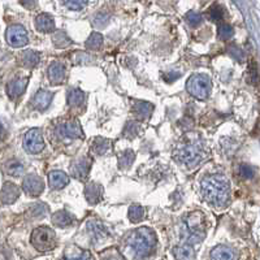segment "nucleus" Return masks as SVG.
Here are the masks:
<instances>
[{
    "mask_svg": "<svg viewBox=\"0 0 260 260\" xmlns=\"http://www.w3.org/2000/svg\"><path fill=\"white\" fill-rule=\"evenodd\" d=\"M158 238L152 229L139 228L130 233L125 239L124 250L129 259H144L154 251Z\"/></svg>",
    "mask_w": 260,
    "mask_h": 260,
    "instance_id": "1",
    "label": "nucleus"
},
{
    "mask_svg": "<svg viewBox=\"0 0 260 260\" xmlns=\"http://www.w3.org/2000/svg\"><path fill=\"white\" fill-rule=\"evenodd\" d=\"M207 155L204 141L197 134H189L178 143L173 156L177 162L183 164L187 168L197 167Z\"/></svg>",
    "mask_w": 260,
    "mask_h": 260,
    "instance_id": "2",
    "label": "nucleus"
},
{
    "mask_svg": "<svg viewBox=\"0 0 260 260\" xmlns=\"http://www.w3.org/2000/svg\"><path fill=\"white\" fill-rule=\"evenodd\" d=\"M204 201L215 207H225L230 198V183L222 174H210L204 177L201 183Z\"/></svg>",
    "mask_w": 260,
    "mask_h": 260,
    "instance_id": "3",
    "label": "nucleus"
},
{
    "mask_svg": "<svg viewBox=\"0 0 260 260\" xmlns=\"http://www.w3.org/2000/svg\"><path fill=\"white\" fill-rule=\"evenodd\" d=\"M186 229H185V234H186V245L193 246V243L201 242L204 238V230H206V222H204V216L201 212H193L187 216Z\"/></svg>",
    "mask_w": 260,
    "mask_h": 260,
    "instance_id": "4",
    "label": "nucleus"
},
{
    "mask_svg": "<svg viewBox=\"0 0 260 260\" xmlns=\"http://www.w3.org/2000/svg\"><path fill=\"white\" fill-rule=\"evenodd\" d=\"M30 242L36 250L41 253H46L56 246V234L48 226H39L33 230Z\"/></svg>",
    "mask_w": 260,
    "mask_h": 260,
    "instance_id": "5",
    "label": "nucleus"
},
{
    "mask_svg": "<svg viewBox=\"0 0 260 260\" xmlns=\"http://www.w3.org/2000/svg\"><path fill=\"white\" fill-rule=\"evenodd\" d=\"M212 82L207 74H193L187 80L186 88L189 94L199 100H206L211 94Z\"/></svg>",
    "mask_w": 260,
    "mask_h": 260,
    "instance_id": "6",
    "label": "nucleus"
},
{
    "mask_svg": "<svg viewBox=\"0 0 260 260\" xmlns=\"http://www.w3.org/2000/svg\"><path fill=\"white\" fill-rule=\"evenodd\" d=\"M24 147L29 154H39L44 148V139L39 129H30L25 134Z\"/></svg>",
    "mask_w": 260,
    "mask_h": 260,
    "instance_id": "7",
    "label": "nucleus"
},
{
    "mask_svg": "<svg viewBox=\"0 0 260 260\" xmlns=\"http://www.w3.org/2000/svg\"><path fill=\"white\" fill-rule=\"evenodd\" d=\"M56 133L61 139H77V138L84 137V131L77 120L60 124L56 129Z\"/></svg>",
    "mask_w": 260,
    "mask_h": 260,
    "instance_id": "8",
    "label": "nucleus"
},
{
    "mask_svg": "<svg viewBox=\"0 0 260 260\" xmlns=\"http://www.w3.org/2000/svg\"><path fill=\"white\" fill-rule=\"evenodd\" d=\"M7 42L11 44L12 47H24L28 44L29 38L28 33L22 28L21 25H12L7 29Z\"/></svg>",
    "mask_w": 260,
    "mask_h": 260,
    "instance_id": "9",
    "label": "nucleus"
},
{
    "mask_svg": "<svg viewBox=\"0 0 260 260\" xmlns=\"http://www.w3.org/2000/svg\"><path fill=\"white\" fill-rule=\"evenodd\" d=\"M22 189L30 197H39L44 190V182L37 174H29L25 177L24 182H22Z\"/></svg>",
    "mask_w": 260,
    "mask_h": 260,
    "instance_id": "10",
    "label": "nucleus"
},
{
    "mask_svg": "<svg viewBox=\"0 0 260 260\" xmlns=\"http://www.w3.org/2000/svg\"><path fill=\"white\" fill-rule=\"evenodd\" d=\"M90 168H91V159L88 158V156H82V158L76 160L71 166L72 176L82 181V179L87 177Z\"/></svg>",
    "mask_w": 260,
    "mask_h": 260,
    "instance_id": "11",
    "label": "nucleus"
},
{
    "mask_svg": "<svg viewBox=\"0 0 260 260\" xmlns=\"http://www.w3.org/2000/svg\"><path fill=\"white\" fill-rule=\"evenodd\" d=\"M87 230L91 234L92 239L99 242L108 237V230H107L106 225L99 220H90L87 222Z\"/></svg>",
    "mask_w": 260,
    "mask_h": 260,
    "instance_id": "12",
    "label": "nucleus"
},
{
    "mask_svg": "<svg viewBox=\"0 0 260 260\" xmlns=\"http://www.w3.org/2000/svg\"><path fill=\"white\" fill-rule=\"evenodd\" d=\"M52 98H53L52 92L46 91V90H41V91H38L36 95H34V98H33L32 100V104L33 107L36 109H38V111H44V109H47V107L51 104Z\"/></svg>",
    "mask_w": 260,
    "mask_h": 260,
    "instance_id": "13",
    "label": "nucleus"
},
{
    "mask_svg": "<svg viewBox=\"0 0 260 260\" xmlns=\"http://www.w3.org/2000/svg\"><path fill=\"white\" fill-rule=\"evenodd\" d=\"M29 80L28 78H16L13 81H11L7 86V92L8 95L11 96L12 99L18 98L20 95H22L26 90V86H28Z\"/></svg>",
    "mask_w": 260,
    "mask_h": 260,
    "instance_id": "14",
    "label": "nucleus"
},
{
    "mask_svg": "<svg viewBox=\"0 0 260 260\" xmlns=\"http://www.w3.org/2000/svg\"><path fill=\"white\" fill-rule=\"evenodd\" d=\"M20 197V190L18 187L14 185V183H5L3 187H1V191H0V199L1 202L5 204L13 203L17 198Z\"/></svg>",
    "mask_w": 260,
    "mask_h": 260,
    "instance_id": "15",
    "label": "nucleus"
},
{
    "mask_svg": "<svg viewBox=\"0 0 260 260\" xmlns=\"http://www.w3.org/2000/svg\"><path fill=\"white\" fill-rule=\"evenodd\" d=\"M48 78L51 84L60 85L65 80V68L63 64L52 63L48 68Z\"/></svg>",
    "mask_w": 260,
    "mask_h": 260,
    "instance_id": "16",
    "label": "nucleus"
},
{
    "mask_svg": "<svg viewBox=\"0 0 260 260\" xmlns=\"http://www.w3.org/2000/svg\"><path fill=\"white\" fill-rule=\"evenodd\" d=\"M68 182H69V177L67 176V173L61 171H53L48 174V183L51 189H63L64 186H67Z\"/></svg>",
    "mask_w": 260,
    "mask_h": 260,
    "instance_id": "17",
    "label": "nucleus"
},
{
    "mask_svg": "<svg viewBox=\"0 0 260 260\" xmlns=\"http://www.w3.org/2000/svg\"><path fill=\"white\" fill-rule=\"evenodd\" d=\"M103 195V187L98 183H88L87 186L85 187V197L86 201L90 204H96Z\"/></svg>",
    "mask_w": 260,
    "mask_h": 260,
    "instance_id": "18",
    "label": "nucleus"
},
{
    "mask_svg": "<svg viewBox=\"0 0 260 260\" xmlns=\"http://www.w3.org/2000/svg\"><path fill=\"white\" fill-rule=\"evenodd\" d=\"M74 216L72 214H69L68 211H57L52 215V222L53 225H56L59 228H67L74 224Z\"/></svg>",
    "mask_w": 260,
    "mask_h": 260,
    "instance_id": "19",
    "label": "nucleus"
},
{
    "mask_svg": "<svg viewBox=\"0 0 260 260\" xmlns=\"http://www.w3.org/2000/svg\"><path fill=\"white\" fill-rule=\"evenodd\" d=\"M152 112H154V106L151 103L147 102H141L138 100L133 107V113L137 116V119L139 120H147L151 117Z\"/></svg>",
    "mask_w": 260,
    "mask_h": 260,
    "instance_id": "20",
    "label": "nucleus"
},
{
    "mask_svg": "<svg viewBox=\"0 0 260 260\" xmlns=\"http://www.w3.org/2000/svg\"><path fill=\"white\" fill-rule=\"evenodd\" d=\"M212 260H237L236 253L228 246H216L211 251Z\"/></svg>",
    "mask_w": 260,
    "mask_h": 260,
    "instance_id": "21",
    "label": "nucleus"
},
{
    "mask_svg": "<svg viewBox=\"0 0 260 260\" xmlns=\"http://www.w3.org/2000/svg\"><path fill=\"white\" fill-rule=\"evenodd\" d=\"M36 26L41 33H51L55 29V21L49 14L42 13L36 18Z\"/></svg>",
    "mask_w": 260,
    "mask_h": 260,
    "instance_id": "22",
    "label": "nucleus"
},
{
    "mask_svg": "<svg viewBox=\"0 0 260 260\" xmlns=\"http://www.w3.org/2000/svg\"><path fill=\"white\" fill-rule=\"evenodd\" d=\"M173 257L176 260H194L195 259V251L193 246L190 245H182V246H176L173 249Z\"/></svg>",
    "mask_w": 260,
    "mask_h": 260,
    "instance_id": "23",
    "label": "nucleus"
},
{
    "mask_svg": "<svg viewBox=\"0 0 260 260\" xmlns=\"http://www.w3.org/2000/svg\"><path fill=\"white\" fill-rule=\"evenodd\" d=\"M86 100V94L80 88H72L69 94H68V103L72 108H77L81 107Z\"/></svg>",
    "mask_w": 260,
    "mask_h": 260,
    "instance_id": "24",
    "label": "nucleus"
},
{
    "mask_svg": "<svg viewBox=\"0 0 260 260\" xmlns=\"http://www.w3.org/2000/svg\"><path fill=\"white\" fill-rule=\"evenodd\" d=\"M112 147V142L107 139V138L98 137L95 138V141L92 142V151L96 155H104L111 150Z\"/></svg>",
    "mask_w": 260,
    "mask_h": 260,
    "instance_id": "25",
    "label": "nucleus"
},
{
    "mask_svg": "<svg viewBox=\"0 0 260 260\" xmlns=\"http://www.w3.org/2000/svg\"><path fill=\"white\" fill-rule=\"evenodd\" d=\"M21 63L24 64V67L26 68H34L39 64V53L33 51V49H28L22 53Z\"/></svg>",
    "mask_w": 260,
    "mask_h": 260,
    "instance_id": "26",
    "label": "nucleus"
},
{
    "mask_svg": "<svg viewBox=\"0 0 260 260\" xmlns=\"http://www.w3.org/2000/svg\"><path fill=\"white\" fill-rule=\"evenodd\" d=\"M64 260H94L91 257V254L88 251H84L77 247H73V251H68Z\"/></svg>",
    "mask_w": 260,
    "mask_h": 260,
    "instance_id": "27",
    "label": "nucleus"
},
{
    "mask_svg": "<svg viewBox=\"0 0 260 260\" xmlns=\"http://www.w3.org/2000/svg\"><path fill=\"white\" fill-rule=\"evenodd\" d=\"M5 171L9 176L13 177H20L24 173V166H22V163H20L18 160H11L9 163H7V166H5Z\"/></svg>",
    "mask_w": 260,
    "mask_h": 260,
    "instance_id": "28",
    "label": "nucleus"
},
{
    "mask_svg": "<svg viewBox=\"0 0 260 260\" xmlns=\"http://www.w3.org/2000/svg\"><path fill=\"white\" fill-rule=\"evenodd\" d=\"M134 159H135V154H134L131 150H127L124 151L123 154L120 155L119 159V166L121 169H127L131 167V164L134 163Z\"/></svg>",
    "mask_w": 260,
    "mask_h": 260,
    "instance_id": "29",
    "label": "nucleus"
},
{
    "mask_svg": "<svg viewBox=\"0 0 260 260\" xmlns=\"http://www.w3.org/2000/svg\"><path fill=\"white\" fill-rule=\"evenodd\" d=\"M128 216H129V220L131 222H139L142 218L144 217V208L142 207V206L133 204V206L129 208Z\"/></svg>",
    "mask_w": 260,
    "mask_h": 260,
    "instance_id": "30",
    "label": "nucleus"
},
{
    "mask_svg": "<svg viewBox=\"0 0 260 260\" xmlns=\"http://www.w3.org/2000/svg\"><path fill=\"white\" fill-rule=\"evenodd\" d=\"M103 44V37L102 34L99 33H92L91 36L88 37L87 41H86V47L88 49H92V51H98L100 49Z\"/></svg>",
    "mask_w": 260,
    "mask_h": 260,
    "instance_id": "31",
    "label": "nucleus"
},
{
    "mask_svg": "<svg viewBox=\"0 0 260 260\" xmlns=\"http://www.w3.org/2000/svg\"><path fill=\"white\" fill-rule=\"evenodd\" d=\"M52 42L57 48H65L71 44V39L64 32H56L52 37Z\"/></svg>",
    "mask_w": 260,
    "mask_h": 260,
    "instance_id": "32",
    "label": "nucleus"
},
{
    "mask_svg": "<svg viewBox=\"0 0 260 260\" xmlns=\"http://www.w3.org/2000/svg\"><path fill=\"white\" fill-rule=\"evenodd\" d=\"M141 131V125L135 121H129V123L125 125V129H124V135L129 139H133L139 134Z\"/></svg>",
    "mask_w": 260,
    "mask_h": 260,
    "instance_id": "33",
    "label": "nucleus"
},
{
    "mask_svg": "<svg viewBox=\"0 0 260 260\" xmlns=\"http://www.w3.org/2000/svg\"><path fill=\"white\" fill-rule=\"evenodd\" d=\"M218 37L222 39V41H228L233 37V28L228 24H221L217 29Z\"/></svg>",
    "mask_w": 260,
    "mask_h": 260,
    "instance_id": "34",
    "label": "nucleus"
},
{
    "mask_svg": "<svg viewBox=\"0 0 260 260\" xmlns=\"http://www.w3.org/2000/svg\"><path fill=\"white\" fill-rule=\"evenodd\" d=\"M100 260H125L121 254L115 249H109L100 254Z\"/></svg>",
    "mask_w": 260,
    "mask_h": 260,
    "instance_id": "35",
    "label": "nucleus"
},
{
    "mask_svg": "<svg viewBox=\"0 0 260 260\" xmlns=\"http://www.w3.org/2000/svg\"><path fill=\"white\" fill-rule=\"evenodd\" d=\"M46 212H47V206L42 203L34 204V206L30 207V210H29V214L32 215L33 217H39V216H43V215H46Z\"/></svg>",
    "mask_w": 260,
    "mask_h": 260,
    "instance_id": "36",
    "label": "nucleus"
},
{
    "mask_svg": "<svg viewBox=\"0 0 260 260\" xmlns=\"http://www.w3.org/2000/svg\"><path fill=\"white\" fill-rule=\"evenodd\" d=\"M208 17H210L211 21H215V22L220 21V20H222V17H224L222 9L218 7V5H214V7L210 9V12H208Z\"/></svg>",
    "mask_w": 260,
    "mask_h": 260,
    "instance_id": "37",
    "label": "nucleus"
},
{
    "mask_svg": "<svg viewBox=\"0 0 260 260\" xmlns=\"http://www.w3.org/2000/svg\"><path fill=\"white\" fill-rule=\"evenodd\" d=\"M64 3L68 8H71L73 11H80L86 5L87 0H64Z\"/></svg>",
    "mask_w": 260,
    "mask_h": 260,
    "instance_id": "38",
    "label": "nucleus"
},
{
    "mask_svg": "<svg viewBox=\"0 0 260 260\" xmlns=\"http://www.w3.org/2000/svg\"><path fill=\"white\" fill-rule=\"evenodd\" d=\"M186 20L190 24V26H198L202 22V16L197 12H189L186 14Z\"/></svg>",
    "mask_w": 260,
    "mask_h": 260,
    "instance_id": "39",
    "label": "nucleus"
},
{
    "mask_svg": "<svg viewBox=\"0 0 260 260\" xmlns=\"http://www.w3.org/2000/svg\"><path fill=\"white\" fill-rule=\"evenodd\" d=\"M239 174H241V177H243V178L246 179L253 178L254 171L250 166H241L239 167Z\"/></svg>",
    "mask_w": 260,
    "mask_h": 260,
    "instance_id": "40",
    "label": "nucleus"
},
{
    "mask_svg": "<svg viewBox=\"0 0 260 260\" xmlns=\"http://www.w3.org/2000/svg\"><path fill=\"white\" fill-rule=\"evenodd\" d=\"M21 4L28 9H33L37 7V0H21Z\"/></svg>",
    "mask_w": 260,
    "mask_h": 260,
    "instance_id": "41",
    "label": "nucleus"
},
{
    "mask_svg": "<svg viewBox=\"0 0 260 260\" xmlns=\"http://www.w3.org/2000/svg\"><path fill=\"white\" fill-rule=\"evenodd\" d=\"M7 137V128L4 127L3 123L0 121V139H4Z\"/></svg>",
    "mask_w": 260,
    "mask_h": 260,
    "instance_id": "42",
    "label": "nucleus"
}]
</instances>
